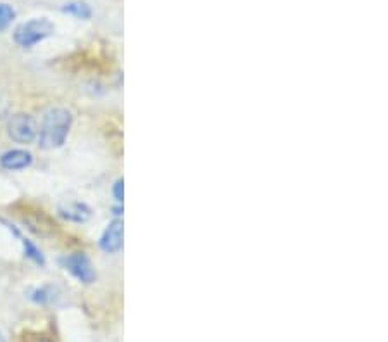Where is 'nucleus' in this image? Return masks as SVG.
Here are the masks:
<instances>
[{"label": "nucleus", "mask_w": 388, "mask_h": 342, "mask_svg": "<svg viewBox=\"0 0 388 342\" xmlns=\"http://www.w3.org/2000/svg\"><path fill=\"white\" fill-rule=\"evenodd\" d=\"M73 116L68 109L64 108H52L49 109L42 117V123H40L38 134V145L42 149H59L62 143L66 142V137L69 134V128H71Z\"/></svg>", "instance_id": "nucleus-1"}, {"label": "nucleus", "mask_w": 388, "mask_h": 342, "mask_svg": "<svg viewBox=\"0 0 388 342\" xmlns=\"http://www.w3.org/2000/svg\"><path fill=\"white\" fill-rule=\"evenodd\" d=\"M54 33V24L50 23L45 17H36V20L27 21V23L20 24L14 31V42L20 47L30 49V47L36 45L42 40H45L47 36H50Z\"/></svg>", "instance_id": "nucleus-2"}, {"label": "nucleus", "mask_w": 388, "mask_h": 342, "mask_svg": "<svg viewBox=\"0 0 388 342\" xmlns=\"http://www.w3.org/2000/svg\"><path fill=\"white\" fill-rule=\"evenodd\" d=\"M7 130H9L10 138L20 143H31L36 138V134H38L35 120H33L30 114L23 113L14 114V116L10 117L9 124H7Z\"/></svg>", "instance_id": "nucleus-3"}, {"label": "nucleus", "mask_w": 388, "mask_h": 342, "mask_svg": "<svg viewBox=\"0 0 388 342\" xmlns=\"http://www.w3.org/2000/svg\"><path fill=\"white\" fill-rule=\"evenodd\" d=\"M62 264H64V268L73 277L78 278L83 284H91V282L95 280V271L94 268H91L90 259L85 255H82V252L66 256L64 259H62Z\"/></svg>", "instance_id": "nucleus-4"}, {"label": "nucleus", "mask_w": 388, "mask_h": 342, "mask_svg": "<svg viewBox=\"0 0 388 342\" xmlns=\"http://www.w3.org/2000/svg\"><path fill=\"white\" fill-rule=\"evenodd\" d=\"M123 234H124L123 222H119V220L112 222L111 225L105 228V231L100 237V242H98L102 251L109 252V255L118 252L119 249L123 248Z\"/></svg>", "instance_id": "nucleus-5"}, {"label": "nucleus", "mask_w": 388, "mask_h": 342, "mask_svg": "<svg viewBox=\"0 0 388 342\" xmlns=\"http://www.w3.org/2000/svg\"><path fill=\"white\" fill-rule=\"evenodd\" d=\"M33 163V156L31 152L23 149H14V150H7V152L2 154L0 157V166L3 170L9 171H20L28 168Z\"/></svg>", "instance_id": "nucleus-6"}, {"label": "nucleus", "mask_w": 388, "mask_h": 342, "mask_svg": "<svg viewBox=\"0 0 388 342\" xmlns=\"http://www.w3.org/2000/svg\"><path fill=\"white\" fill-rule=\"evenodd\" d=\"M59 215L64 220H68V222L85 223V222H89V220H90L91 211H90L89 206L83 204V202H71V204L61 206V208H59Z\"/></svg>", "instance_id": "nucleus-7"}, {"label": "nucleus", "mask_w": 388, "mask_h": 342, "mask_svg": "<svg viewBox=\"0 0 388 342\" xmlns=\"http://www.w3.org/2000/svg\"><path fill=\"white\" fill-rule=\"evenodd\" d=\"M62 13L69 14V16H75L78 20H90L91 17V9L87 2H68L62 6Z\"/></svg>", "instance_id": "nucleus-8"}, {"label": "nucleus", "mask_w": 388, "mask_h": 342, "mask_svg": "<svg viewBox=\"0 0 388 342\" xmlns=\"http://www.w3.org/2000/svg\"><path fill=\"white\" fill-rule=\"evenodd\" d=\"M16 17V10L9 6V3H0V31L9 28V24L13 23Z\"/></svg>", "instance_id": "nucleus-9"}, {"label": "nucleus", "mask_w": 388, "mask_h": 342, "mask_svg": "<svg viewBox=\"0 0 388 342\" xmlns=\"http://www.w3.org/2000/svg\"><path fill=\"white\" fill-rule=\"evenodd\" d=\"M23 245H24V255H27V257H30L31 261H35L36 264H42V266L45 264V259H43L42 251H40V249L36 248L31 241L23 238Z\"/></svg>", "instance_id": "nucleus-10"}, {"label": "nucleus", "mask_w": 388, "mask_h": 342, "mask_svg": "<svg viewBox=\"0 0 388 342\" xmlns=\"http://www.w3.org/2000/svg\"><path fill=\"white\" fill-rule=\"evenodd\" d=\"M31 299L35 301V303H47V301L52 299V290H50L49 287H42V289L33 290Z\"/></svg>", "instance_id": "nucleus-11"}, {"label": "nucleus", "mask_w": 388, "mask_h": 342, "mask_svg": "<svg viewBox=\"0 0 388 342\" xmlns=\"http://www.w3.org/2000/svg\"><path fill=\"white\" fill-rule=\"evenodd\" d=\"M114 197L118 202H123V178L114 183Z\"/></svg>", "instance_id": "nucleus-12"}, {"label": "nucleus", "mask_w": 388, "mask_h": 342, "mask_svg": "<svg viewBox=\"0 0 388 342\" xmlns=\"http://www.w3.org/2000/svg\"><path fill=\"white\" fill-rule=\"evenodd\" d=\"M0 342H6V339H3V336H2V332H0Z\"/></svg>", "instance_id": "nucleus-13"}, {"label": "nucleus", "mask_w": 388, "mask_h": 342, "mask_svg": "<svg viewBox=\"0 0 388 342\" xmlns=\"http://www.w3.org/2000/svg\"><path fill=\"white\" fill-rule=\"evenodd\" d=\"M38 342H50V341H45V339H40Z\"/></svg>", "instance_id": "nucleus-14"}]
</instances>
